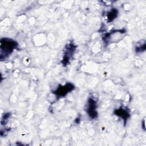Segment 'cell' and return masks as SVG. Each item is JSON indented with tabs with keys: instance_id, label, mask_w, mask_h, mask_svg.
Instances as JSON below:
<instances>
[{
	"instance_id": "1",
	"label": "cell",
	"mask_w": 146,
	"mask_h": 146,
	"mask_svg": "<svg viewBox=\"0 0 146 146\" xmlns=\"http://www.w3.org/2000/svg\"><path fill=\"white\" fill-rule=\"evenodd\" d=\"M18 47L15 40L9 38H2L1 40V59H5Z\"/></svg>"
},
{
	"instance_id": "5",
	"label": "cell",
	"mask_w": 146,
	"mask_h": 146,
	"mask_svg": "<svg viewBox=\"0 0 146 146\" xmlns=\"http://www.w3.org/2000/svg\"><path fill=\"white\" fill-rule=\"evenodd\" d=\"M114 112L115 115L121 117L123 119L127 120L129 117V112L127 110H125L124 108H121L116 110Z\"/></svg>"
},
{
	"instance_id": "2",
	"label": "cell",
	"mask_w": 146,
	"mask_h": 146,
	"mask_svg": "<svg viewBox=\"0 0 146 146\" xmlns=\"http://www.w3.org/2000/svg\"><path fill=\"white\" fill-rule=\"evenodd\" d=\"M74 86L71 83H67L64 86H59L58 88L54 92L58 98L65 96L68 93L74 89Z\"/></svg>"
},
{
	"instance_id": "4",
	"label": "cell",
	"mask_w": 146,
	"mask_h": 146,
	"mask_svg": "<svg viewBox=\"0 0 146 146\" xmlns=\"http://www.w3.org/2000/svg\"><path fill=\"white\" fill-rule=\"evenodd\" d=\"M75 47L76 46L74 45L73 43H70L68 44V46H67L62 61V63L63 64V65L67 64L68 63H69V60L70 59L74 51H75Z\"/></svg>"
},
{
	"instance_id": "3",
	"label": "cell",
	"mask_w": 146,
	"mask_h": 146,
	"mask_svg": "<svg viewBox=\"0 0 146 146\" xmlns=\"http://www.w3.org/2000/svg\"><path fill=\"white\" fill-rule=\"evenodd\" d=\"M86 111L89 116L92 119H95L98 116L96 111V102L93 98H90L87 104Z\"/></svg>"
},
{
	"instance_id": "6",
	"label": "cell",
	"mask_w": 146,
	"mask_h": 146,
	"mask_svg": "<svg viewBox=\"0 0 146 146\" xmlns=\"http://www.w3.org/2000/svg\"><path fill=\"white\" fill-rule=\"evenodd\" d=\"M117 15V10L115 9H113L108 14V19L109 22L113 21Z\"/></svg>"
}]
</instances>
